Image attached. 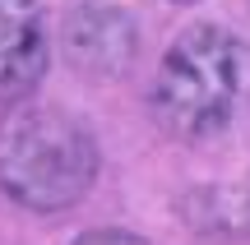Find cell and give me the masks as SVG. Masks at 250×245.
I'll list each match as a JSON object with an SVG mask.
<instances>
[{"instance_id":"obj_5","label":"cell","mask_w":250,"mask_h":245,"mask_svg":"<svg viewBox=\"0 0 250 245\" xmlns=\"http://www.w3.org/2000/svg\"><path fill=\"white\" fill-rule=\"evenodd\" d=\"M74 245H148V241L130 236V231H88V236H79Z\"/></svg>"},{"instance_id":"obj_4","label":"cell","mask_w":250,"mask_h":245,"mask_svg":"<svg viewBox=\"0 0 250 245\" xmlns=\"http://www.w3.org/2000/svg\"><path fill=\"white\" fill-rule=\"evenodd\" d=\"M46 19L37 0H0V97L19 102L46 74Z\"/></svg>"},{"instance_id":"obj_2","label":"cell","mask_w":250,"mask_h":245,"mask_svg":"<svg viewBox=\"0 0 250 245\" xmlns=\"http://www.w3.org/2000/svg\"><path fill=\"white\" fill-rule=\"evenodd\" d=\"M246 83V46L218 23H190L162 56L153 111L176 134H208L232 116Z\"/></svg>"},{"instance_id":"obj_3","label":"cell","mask_w":250,"mask_h":245,"mask_svg":"<svg viewBox=\"0 0 250 245\" xmlns=\"http://www.w3.org/2000/svg\"><path fill=\"white\" fill-rule=\"evenodd\" d=\"M139 33L121 5H79L65 19V56L79 74H121L130 65Z\"/></svg>"},{"instance_id":"obj_1","label":"cell","mask_w":250,"mask_h":245,"mask_svg":"<svg viewBox=\"0 0 250 245\" xmlns=\"http://www.w3.org/2000/svg\"><path fill=\"white\" fill-rule=\"evenodd\" d=\"M98 139L79 116L19 102L0 116V190L28 213H65L98 181Z\"/></svg>"}]
</instances>
